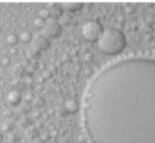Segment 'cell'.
<instances>
[{"instance_id":"1","label":"cell","mask_w":155,"mask_h":143,"mask_svg":"<svg viewBox=\"0 0 155 143\" xmlns=\"http://www.w3.org/2000/svg\"><path fill=\"white\" fill-rule=\"evenodd\" d=\"M149 64L127 63L94 81L85 102V123L93 143H153L155 96Z\"/></svg>"},{"instance_id":"2","label":"cell","mask_w":155,"mask_h":143,"mask_svg":"<svg viewBox=\"0 0 155 143\" xmlns=\"http://www.w3.org/2000/svg\"><path fill=\"white\" fill-rule=\"evenodd\" d=\"M98 46L103 52L107 54H118L122 52L126 46V38L118 30H104L100 38L98 40Z\"/></svg>"},{"instance_id":"3","label":"cell","mask_w":155,"mask_h":143,"mask_svg":"<svg viewBox=\"0 0 155 143\" xmlns=\"http://www.w3.org/2000/svg\"><path fill=\"white\" fill-rule=\"evenodd\" d=\"M104 30L102 25L96 20L87 21L82 28V35L86 41L95 42L98 41Z\"/></svg>"},{"instance_id":"4","label":"cell","mask_w":155,"mask_h":143,"mask_svg":"<svg viewBox=\"0 0 155 143\" xmlns=\"http://www.w3.org/2000/svg\"><path fill=\"white\" fill-rule=\"evenodd\" d=\"M62 32V25L55 19H48L41 29V35L46 38H56Z\"/></svg>"},{"instance_id":"5","label":"cell","mask_w":155,"mask_h":143,"mask_svg":"<svg viewBox=\"0 0 155 143\" xmlns=\"http://www.w3.org/2000/svg\"><path fill=\"white\" fill-rule=\"evenodd\" d=\"M62 6V8H64L67 11H71V12H74V11L79 10L83 7V3L81 2H63L61 4Z\"/></svg>"},{"instance_id":"6","label":"cell","mask_w":155,"mask_h":143,"mask_svg":"<svg viewBox=\"0 0 155 143\" xmlns=\"http://www.w3.org/2000/svg\"><path fill=\"white\" fill-rule=\"evenodd\" d=\"M35 45L39 48V49H46L49 45V40L48 38L44 37L43 35H40L38 38H36L35 40Z\"/></svg>"},{"instance_id":"7","label":"cell","mask_w":155,"mask_h":143,"mask_svg":"<svg viewBox=\"0 0 155 143\" xmlns=\"http://www.w3.org/2000/svg\"><path fill=\"white\" fill-rule=\"evenodd\" d=\"M72 19H73V18H72V16L67 13V12H65V13H63L62 16L59 18V23L61 25H67L69 23H71V21Z\"/></svg>"},{"instance_id":"8","label":"cell","mask_w":155,"mask_h":143,"mask_svg":"<svg viewBox=\"0 0 155 143\" xmlns=\"http://www.w3.org/2000/svg\"><path fill=\"white\" fill-rule=\"evenodd\" d=\"M50 11V16H52V19H59L63 14V8L61 7H53Z\"/></svg>"},{"instance_id":"9","label":"cell","mask_w":155,"mask_h":143,"mask_svg":"<svg viewBox=\"0 0 155 143\" xmlns=\"http://www.w3.org/2000/svg\"><path fill=\"white\" fill-rule=\"evenodd\" d=\"M66 109L68 110L69 112H74L77 110V103L74 100H69L66 103Z\"/></svg>"},{"instance_id":"10","label":"cell","mask_w":155,"mask_h":143,"mask_svg":"<svg viewBox=\"0 0 155 143\" xmlns=\"http://www.w3.org/2000/svg\"><path fill=\"white\" fill-rule=\"evenodd\" d=\"M50 16V11L48 9H42L40 11V18L41 19H45V18H49Z\"/></svg>"},{"instance_id":"11","label":"cell","mask_w":155,"mask_h":143,"mask_svg":"<svg viewBox=\"0 0 155 143\" xmlns=\"http://www.w3.org/2000/svg\"><path fill=\"white\" fill-rule=\"evenodd\" d=\"M35 24L37 26H40V28H41V29H42L44 24H45V20H44L43 19H41V18H38V19H35Z\"/></svg>"}]
</instances>
